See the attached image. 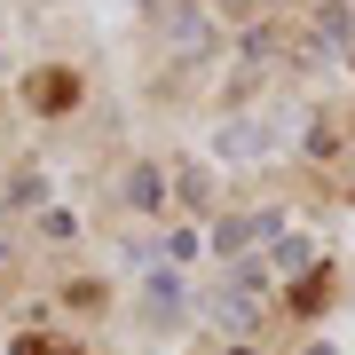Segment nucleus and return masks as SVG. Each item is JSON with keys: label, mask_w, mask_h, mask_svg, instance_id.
Wrapping results in <instances>:
<instances>
[{"label": "nucleus", "mask_w": 355, "mask_h": 355, "mask_svg": "<svg viewBox=\"0 0 355 355\" xmlns=\"http://www.w3.org/2000/svg\"><path fill=\"white\" fill-rule=\"evenodd\" d=\"M40 103H48V111H64V103H71V79L48 71V79H40Z\"/></svg>", "instance_id": "nucleus-1"}, {"label": "nucleus", "mask_w": 355, "mask_h": 355, "mask_svg": "<svg viewBox=\"0 0 355 355\" xmlns=\"http://www.w3.org/2000/svg\"><path fill=\"white\" fill-rule=\"evenodd\" d=\"M16 355H71V347H48V340H24V347H16Z\"/></svg>", "instance_id": "nucleus-2"}]
</instances>
